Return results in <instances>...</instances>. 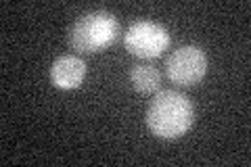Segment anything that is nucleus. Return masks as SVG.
Instances as JSON below:
<instances>
[{
  "label": "nucleus",
  "instance_id": "obj_1",
  "mask_svg": "<svg viewBox=\"0 0 251 167\" xmlns=\"http://www.w3.org/2000/svg\"><path fill=\"white\" fill-rule=\"evenodd\" d=\"M195 107L191 98L176 90H159L149 102L147 128L157 138L174 140L193 128Z\"/></svg>",
  "mask_w": 251,
  "mask_h": 167
},
{
  "label": "nucleus",
  "instance_id": "obj_2",
  "mask_svg": "<svg viewBox=\"0 0 251 167\" xmlns=\"http://www.w3.org/2000/svg\"><path fill=\"white\" fill-rule=\"evenodd\" d=\"M120 36V21L107 11L86 13L69 27V46L77 52L94 54L109 48Z\"/></svg>",
  "mask_w": 251,
  "mask_h": 167
},
{
  "label": "nucleus",
  "instance_id": "obj_3",
  "mask_svg": "<svg viewBox=\"0 0 251 167\" xmlns=\"http://www.w3.org/2000/svg\"><path fill=\"white\" fill-rule=\"evenodd\" d=\"M126 50L138 59H159L170 46L168 29L155 21H136L126 29Z\"/></svg>",
  "mask_w": 251,
  "mask_h": 167
},
{
  "label": "nucleus",
  "instance_id": "obj_4",
  "mask_svg": "<svg viewBox=\"0 0 251 167\" xmlns=\"http://www.w3.org/2000/svg\"><path fill=\"white\" fill-rule=\"evenodd\" d=\"M207 54L199 46H180L168 57L166 61V71L168 77L176 86H195L199 84L207 73Z\"/></svg>",
  "mask_w": 251,
  "mask_h": 167
},
{
  "label": "nucleus",
  "instance_id": "obj_5",
  "mask_svg": "<svg viewBox=\"0 0 251 167\" xmlns=\"http://www.w3.org/2000/svg\"><path fill=\"white\" fill-rule=\"evenodd\" d=\"M86 77V63L75 54H63L52 61L50 82L59 90H75L80 88Z\"/></svg>",
  "mask_w": 251,
  "mask_h": 167
},
{
  "label": "nucleus",
  "instance_id": "obj_6",
  "mask_svg": "<svg viewBox=\"0 0 251 167\" xmlns=\"http://www.w3.org/2000/svg\"><path fill=\"white\" fill-rule=\"evenodd\" d=\"M130 84H132V88L140 94L159 92L161 73H159V69L153 67V65H143V63H138V65H134L130 69Z\"/></svg>",
  "mask_w": 251,
  "mask_h": 167
}]
</instances>
